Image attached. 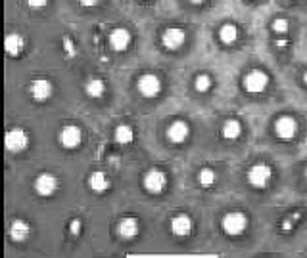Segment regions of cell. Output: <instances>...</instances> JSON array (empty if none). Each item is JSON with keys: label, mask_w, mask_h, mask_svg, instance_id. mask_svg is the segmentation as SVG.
<instances>
[{"label": "cell", "mask_w": 307, "mask_h": 258, "mask_svg": "<svg viewBox=\"0 0 307 258\" xmlns=\"http://www.w3.org/2000/svg\"><path fill=\"white\" fill-rule=\"evenodd\" d=\"M137 92L144 98V100H156L163 92V80L159 75L146 71L137 77Z\"/></svg>", "instance_id": "cell-1"}, {"label": "cell", "mask_w": 307, "mask_h": 258, "mask_svg": "<svg viewBox=\"0 0 307 258\" xmlns=\"http://www.w3.org/2000/svg\"><path fill=\"white\" fill-rule=\"evenodd\" d=\"M31 146V134L29 130L23 128V126H12V128L6 130L4 134V147L10 153L18 155L27 151Z\"/></svg>", "instance_id": "cell-2"}, {"label": "cell", "mask_w": 307, "mask_h": 258, "mask_svg": "<svg viewBox=\"0 0 307 258\" xmlns=\"http://www.w3.org/2000/svg\"><path fill=\"white\" fill-rule=\"evenodd\" d=\"M167 184H169V176L159 166H152L142 176V188L150 195H161L167 189Z\"/></svg>", "instance_id": "cell-3"}, {"label": "cell", "mask_w": 307, "mask_h": 258, "mask_svg": "<svg viewBox=\"0 0 307 258\" xmlns=\"http://www.w3.org/2000/svg\"><path fill=\"white\" fill-rule=\"evenodd\" d=\"M33 189H35V193L39 197H52L58 193V189H60V178L50 170H44L41 174H37L35 180H33Z\"/></svg>", "instance_id": "cell-4"}, {"label": "cell", "mask_w": 307, "mask_h": 258, "mask_svg": "<svg viewBox=\"0 0 307 258\" xmlns=\"http://www.w3.org/2000/svg\"><path fill=\"white\" fill-rule=\"evenodd\" d=\"M58 144L60 147H63L65 151H75L79 149L83 144V128L75 122H67L63 124L58 132Z\"/></svg>", "instance_id": "cell-5"}, {"label": "cell", "mask_w": 307, "mask_h": 258, "mask_svg": "<svg viewBox=\"0 0 307 258\" xmlns=\"http://www.w3.org/2000/svg\"><path fill=\"white\" fill-rule=\"evenodd\" d=\"M248 224H250V220H248L246 212H242V210H230V212H227L221 218V228L230 237L242 235L248 230Z\"/></svg>", "instance_id": "cell-6"}, {"label": "cell", "mask_w": 307, "mask_h": 258, "mask_svg": "<svg viewBox=\"0 0 307 258\" xmlns=\"http://www.w3.org/2000/svg\"><path fill=\"white\" fill-rule=\"evenodd\" d=\"M27 92H29L33 102L44 103V102H48V100H52L56 88H54V82L48 77H37L29 82Z\"/></svg>", "instance_id": "cell-7"}, {"label": "cell", "mask_w": 307, "mask_h": 258, "mask_svg": "<svg viewBox=\"0 0 307 258\" xmlns=\"http://www.w3.org/2000/svg\"><path fill=\"white\" fill-rule=\"evenodd\" d=\"M186 36H188V34H186V29H184V27L169 25L159 34V42H161V46H163L167 52H175V50H181L184 46Z\"/></svg>", "instance_id": "cell-8"}, {"label": "cell", "mask_w": 307, "mask_h": 258, "mask_svg": "<svg viewBox=\"0 0 307 258\" xmlns=\"http://www.w3.org/2000/svg\"><path fill=\"white\" fill-rule=\"evenodd\" d=\"M269 75L265 73L263 69H250L242 77V88L248 94H261L267 90L269 86Z\"/></svg>", "instance_id": "cell-9"}, {"label": "cell", "mask_w": 307, "mask_h": 258, "mask_svg": "<svg viewBox=\"0 0 307 258\" xmlns=\"http://www.w3.org/2000/svg\"><path fill=\"white\" fill-rule=\"evenodd\" d=\"M272 178V168L271 164L267 163H255L252 164L250 168H248V182H250V186L255 189H263L269 186V182Z\"/></svg>", "instance_id": "cell-10"}, {"label": "cell", "mask_w": 307, "mask_h": 258, "mask_svg": "<svg viewBox=\"0 0 307 258\" xmlns=\"http://www.w3.org/2000/svg\"><path fill=\"white\" fill-rule=\"evenodd\" d=\"M132 44V33L127 27H114L108 34V46L112 52L123 54L131 48Z\"/></svg>", "instance_id": "cell-11"}, {"label": "cell", "mask_w": 307, "mask_h": 258, "mask_svg": "<svg viewBox=\"0 0 307 258\" xmlns=\"http://www.w3.org/2000/svg\"><path fill=\"white\" fill-rule=\"evenodd\" d=\"M165 138L169 144L181 146L190 138V124L184 119H173L165 128Z\"/></svg>", "instance_id": "cell-12"}, {"label": "cell", "mask_w": 307, "mask_h": 258, "mask_svg": "<svg viewBox=\"0 0 307 258\" xmlns=\"http://www.w3.org/2000/svg\"><path fill=\"white\" fill-rule=\"evenodd\" d=\"M272 128H275V134L281 138V140L290 142V140H294V138L298 136L299 124H298V120H296V117H292V115H281V117L275 119Z\"/></svg>", "instance_id": "cell-13"}, {"label": "cell", "mask_w": 307, "mask_h": 258, "mask_svg": "<svg viewBox=\"0 0 307 258\" xmlns=\"http://www.w3.org/2000/svg\"><path fill=\"white\" fill-rule=\"evenodd\" d=\"M25 48H27V40L19 31L6 33V36H4V52H6L8 58L18 60L19 56L25 52Z\"/></svg>", "instance_id": "cell-14"}, {"label": "cell", "mask_w": 307, "mask_h": 258, "mask_svg": "<svg viewBox=\"0 0 307 258\" xmlns=\"http://www.w3.org/2000/svg\"><path fill=\"white\" fill-rule=\"evenodd\" d=\"M31 233H33V228H31V224L27 222V220H23V218H14L12 224H10L8 235L14 243H25V241L31 237Z\"/></svg>", "instance_id": "cell-15"}, {"label": "cell", "mask_w": 307, "mask_h": 258, "mask_svg": "<svg viewBox=\"0 0 307 258\" xmlns=\"http://www.w3.org/2000/svg\"><path fill=\"white\" fill-rule=\"evenodd\" d=\"M169 228H171V233H173L175 237H188L194 230V222L188 214L181 212V214H175L171 218Z\"/></svg>", "instance_id": "cell-16"}, {"label": "cell", "mask_w": 307, "mask_h": 258, "mask_svg": "<svg viewBox=\"0 0 307 258\" xmlns=\"http://www.w3.org/2000/svg\"><path fill=\"white\" fill-rule=\"evenodd\" d=\"M87 186L92 193H106L108 189L112 188V178L108 176V172L104 170H94L88 174Z\"/></svg>", "instance_id": "cell-17"}, {"label": "cell", "mask_w": 307, "mask_h": 258, "mask_svg": "<svg viewBox=\"0 0 307 258\" xmlns=\"http://www.w3.org/2000/svg\"><path fill=\"white\" fill-rule=\"evenodd\" d=\"M117 233H119L121 239H127V241L134 239V237L141 233V222H139V218H134V216H123L121 220H119V224H117Z\"/></svg>", "instance_id": "cell-18"}, {"label": "cell", "mask_w": 307, "mask_h": 258, "mask_svg": "<svg viewBox=\"0 0 307 258\" xmlns=\"http://www.w3.org/2000/svg\"><path fill=\"white\" fill-rule=\"evenodd\" d=\"M238 36H240V29L234 21H225V23H221L219 29H217V38H219V42L223 46H232V44H236Z\"/></svg>", "instance_id": "cell-19"}, {"label": "cell", "mask_w": 307, "mask_h": 258, "mask_svg": "<svg viewBox=\"0 0 307 258\" xmlns=\"http://www.w3.org/2000/svg\"><path fill=\"white\" fill-rule=\"evenodd\" d=\"M242 132H244V126H242L240 119H236V117H228V119H225L223 124H221V136H223V140H227V142L238 140V138L242 136Z\"/></svg>", "instance_id": "cell-20"}, {"label": "cell", "mask_w": 307, "mask_h": 258, "mask_svg": "<svg viewBox=\"0 0 307 258\" xmlns=\"http://www.w3.org/2000/svg\"><path fill=\"white\" fill-rule=\"evenodd\" d=\"M108 92V84H106L104 78L100 77H88L87 82H85V94L90 98V100H102Z\"/></svg>", "instance_id": "cell-21"}, {"label": "cell", "mask_w": 307, "mask_h": 258, "mask_svg": "<svg viewBox=\"0 0 307 258\" xmlns=\"http://www.w3.org/2000/svg\"><path fill=\"white\" fill-rule=\"evenodd\" d=\"M134 138H137L134 126L129 124V122H119L114 128V140L115 144H119V146H129V144L134 142Z\"/></svg>", "instance_id": "cell-22"}, {"label": "cell", "mask_w": 307, "mask_h": 258, "mask_svg": "<svg viewBox=\"0 0 307 258\" xmlns=\"http://www.w3.org/2000/svg\"><path fill=\"white\" fill-rule=\"evenodd\" d=\"M192 88H194V92H198V94H208L211 88H213V77H211L208 71L196 73L192 80Z\"/></svg>", "instance_id": "cell-23"}, {"label": "cell", "mask_w": 307, "mask_h": 258, "mask_svg": "<svg viewBox=\"0 0 307 258\" xmlns=\"http://www.w3.org/2000/svg\"><path fill=\"white\" fill-rule=\"evenodd\" d=\"M196 182H198V186L203 189L213 188V186L217 184V172L213 170L211 166H203V168H200L198 174H196Z\"/></svg>", "instance_id": "cell-24"}, {"label": "cell", "mask_w": 307, "mask_h": 258, "mask_svg": "<svg viewBox=\"0 0 307 258\" xmlns=\"http://www.w3.org/2000/svg\"><path fill=\"white\" fill-rule=\"evenodd\" d=\"M271 31L277 36H286L290 31V21L286 17H275L271 21Z\"/></svg>", "instance_id": "cell-25"}, {"label": "cell", "mask_w": 307, "mask_h": 258, "mask_svg": "<svg viewBox=\"0 0 307 258\" xmlns=\"http://www.w3.org/2000/svg\"><path fill=\"white\" fill-rule=\"evenodd\" d=\"M61 50L65 52V56L73 58V56H77V44L71 36H63L61 38Z\"/></svg>", "instance_id": "cell-26"}, {"label": "cell", "mask_w": 307, "mask_h": 258, "mask_svg": "<svg viewBox=\"0 0 307 258\" xmlns=\"http://www.w3.org/2000/svg\"><path fill=\"white\" fill-rule=\"evenodd\" d=\"M67 230L73 237H79L81 233H83V220L81 218H71L70 224H67Z\"/></svg>", "instance_id": "cell-27"}, {"label": "cell", "mask_w": 307, "mask_h": 258, "mask_svg": "<svg viewBox=\"0 0 307 258\" xmlns=\"http://www.w3.org/2000/svg\"><path fill=\"white\" fill-rule=\"evenodd\" d=\"M25 4H27V8L29 10H44L48 4H50V0H25Z\"/></svg>", "instance_id": "cell-28"}, {"label": "cell", "mask_w": 307, "mask_h": 258, "mask_svg": "<svg viewBox=\"0 0 307 258\" xmlns=\"http://www.w3.org/2000/svg\"><path fill=\"white\" fill-rule=\"evenodd\" d=\"M294 220H299V212H294V216H288V218L281 224L282 232H290V230L294 228Z\"/></svg>", "instance_id": "cell-29"}, {"label": "cell", "mask_w": 307, "mask_h": 258, "mask_svg": "<svg viewBox=\"0 0 307 258\" xmlns=\"http://www.w3.org/2000/svg\"><path fill=\"white\" fill-rule=\"evenodd\" d=\"M100 2L102 0H77V4H79L81 8H96Z\"/></svg>", "instance_id": "cell-30"}, {"label": "cell", "mask_w": 307, "mask_h": 258, "mask_svg": "<svg viewBox=\"0 0 307 258\" xmlns=\"http://www.w3.org/2000/svg\"><path fill=\"white\" fill-rule=\"evenodd\" d=\"M275 46H279V48H286V46H290V38L288 36H277Z\"/></svg>", "instance_id": "cell-31"}, {"label": "cell", "mask_w": 307, "mask_h": 258, "mask_svg": "<svg viewBox=\"0 0 307 258\" xmlns=\"http://www.w3.org/2000/svg\"><path fill=\"white\" fill-rule=\"evenodd\" d=\"M188 2H190V4H194V6H200V4H203L206 0H188Z\"/></svg>", "instance_id": "cell-32"}, {"label": "cell", "mask_w": 307, "mask_h": 258, "mask_svg": "<svg viewBox=\"0 0 307 258\" xmlns=\"http://www.w3.org/2000/svg\"><path fill=\"white\" fill-rule=\"evenodd\" d=\"M301 78H303V82H305V84H307V71H305V73H303V75H301Z\"/></svg>", "instance_id": "cell-33"}, {"label": "cell", "mask_w": 307, "mask_h": 258, "mask_svg": "<svg viewBox=\"0 0 307 258\" xmlns=\"http://www.w3.org/2000/svg\"><path fill=\"white\" fill-rule=\"evenodd\" d=\"M303 174H305V180H307V166H305V170H303Z\"/></svg>", "instance_id": "cell-34"}, {"label": "cell", "mask_w": 307, "mask_h": 258, "mask_svg": "<svg viewBox=\"0 0 307 258\" xmlns=\"http://www.w3.org/2000/svg\"><path fill=\"white\" fill-rule=\"evenodd\" d=\"M142 2H148V0H142Z\"/></svg>", "instance_id": "cell-35"}]
</instances>
